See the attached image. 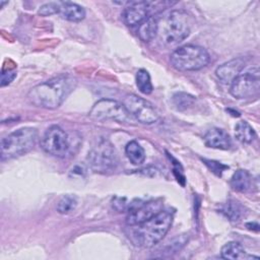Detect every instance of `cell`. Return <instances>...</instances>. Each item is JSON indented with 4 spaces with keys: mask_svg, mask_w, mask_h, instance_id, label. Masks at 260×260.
<instances>
[{
    "mask_svg": "<svg viewBox=\"0 0 260 260\" xmlns=\"http://www.w3.org/2000/svg\"><path fill=\"white\" fill-rule=\"evenodd\" d=\"M123 106L130 117H133L141 124L149 125L158 120V114L154 107L148 101L136 94L126 95L123 101Z\"/></svg>",
    "mask_w": 260,
    "mask_h": 260,
    "instance_id": "9c48e42d",
    "label": "cell"
},
{
    "mask_svg": "<svg viewBox=\"0 0 260 260\" xmlns=\"http://www.w3.org/2000/svg\"><path fill=\"white\" fill-rule=\"evenodd\" d=\"M77 205V198L74 195H64L57 204V211L62 214H66L74 210Z\"/></svg>",
    "mask_w": 260,
    "mask_h": 260,
    "instance_id": "cb8c5ba5",
    "label": "cell"
},
{
    "mask_svg": "<svg viewBox=\"0 0 260 260\" xmlns=\"http://www.w3.org/2000/svg\"><path fill=\"white\" fill-rule=\"evenodd\" d=\"M260 90L259 69L253 68L243 74H239L230 86V93L236 99H247L257 95Z\"/></svg>",
    "mask_w": 260,
    "mask_h": 260,
    "instance_id": "30bf717a",
    "label": "cell"
},
{
    "mask_svg": "<svg viewBox=\"0 0 260 260\" xmlns=\"http://www.w3.org/2000/svg\"><path fill=\"white\" fill-rule=\"evenodd\" d=\"M252 179L248 171L238 170L231 178V187L237 192H246L250 189Z\"/></svg>",
    "mask_w": 260,
    "mask_h": 260,
    "instance_id": "ac0fdd59",
    "label": "cell"
},
{
    "mask_svg": "<svg viewBox=\"0 0 260 260\" xmlns=\"http://www.w3.org/2000/svg\"><path fill=\"white\" fill-rule=\"evenodd\" d=\"M76 83L71 75H59L34 86L27 93V100L37 107L56 109L74 90Z\"/></svg>",
    "mask_w": 260,
    "mask_h": 260,
    "instance_id": "6da1fadb",
    "label": "cell"
},
{
    "mask_svg": "<svg viewBox=\"0 0 260 260\" xmlns=\"http://www.w3.org/2000/svg\"><path fill=\"white\" fill-rule=\"evenodd\" d=\"M235 136L243 143H251L256 138V132L246 121H240L235 126Z\"/></svg>",
    "mask_w": 260,
    "mask_h": 260,
    "instance_id": "ffe728a7",
    "label": "cell"
},
{
    "mask_svg": "<svg viewBox=\"0 0 260 260\" xmlns=\"http://www.w3.org/2000/svg\"><path fill=\"white\" fill-rule=\"evenodd\" d=\"M16 77V71L14 70H6V71H2L1 73V86H5L8 85L11 81H13V79Z\"/></svg>",
    "mask_w": 260,
    "mask_h": 260,
    "instance_id": "484cf974",
    "label": "cell"
},
{
    "mask_svg": "<svg viewBox=\"0 0 260 260\" xmlns=\"http://www.w3.org/2000/svg\"><path fill=\"white\" fill-rule=\"evenodd\" d=\"M86 160L88 167L93 172L99 174H109L117 168L119 156L112 142L102 137L91 146Z\"/></svg>",
    "mask_w": 260,
    "mask_h": 260,
    "instance_id": "5b68a950",
    "label": "cell"
},
{
    "mask_svg": "<svg viewBox=\"0 0 260 260\" xmlns=\"http://www.w3.org/2000/svg\"><path fill=\"white\" fill-rule=\"evenodd\" d=\"M204 143L206 146L216 149H229L232 146V139L228 132L219 128L209 129L204 137Z\"/></svg>",
    "mask_w": 260,
    "mask_h": 260,
    "instance_id": "5bb4252c",
    "label": "cell"
},
{
    "mask_svg": "<svg viewBox=\"0 0 260 260\" xmlns=\"http://www.w3.org/2000/svg\"><path fill=\"white\" fill-rule=\"evenodd\" d=\"M173 223V214L161 210L151 218L136 225H128L127 233L131 242L138 247L150 248L157 244L169 232Z\"/></svg>",
    "mask_w": 260,
    "mask_h": 260,
    "instance_id": "7a4b0ae2",
    "label": "cell"
},
{
    "mask_svg": "<svg viewBox=\"0 0 260 260\" xmlns=\"http://www.w3.org/2000/svg\"><path fill=\"white\" fill-rule=\"evenodd\" d=\"M191 26V16L186 11L173 10L162 20V24L158 21L156 37L164 46L172 47L178 45L190 35Z\"/></svg>",
    "mask_w": 260,
    "mask_h": 260,
    "instance_id": "3957f363",
    "label": "cell"
},
{
    "mask_svg": "<svg viewBox=\"0 0 260 260\" xmlns=\"http://www.w3.org/2000/svg\"><path fill=\"white\" fill-rule=\"evenodd\" d=\"M220 255L223 259H231V260L251 259V258L258 259V257L248 255L244 247L238 242H229L225 245H223L220 250Z\"/></svg>",
    "mask_w": 260,
    "mask_h": 260,
    "instance_id": "e0dca14e",
    "label": "cell"
},
{
    "mask_svg": "<svg viewBox=\"0 0 260 260\" xmlns=\"http://www.w3.org/2000/svg\"><path fill=\"white\" fill-rule=\"evenodd\" d=\"M221 212L230 219V220H238L243 214V208L241 204L235 200H230L225 204H223L221 208Z\"/></svg>",
    "mask_w": 260,
    "mask_h": 260,
    "instance_id": "7402d4cb",
    "label": "cell"
},
{
    "mask_svg": "<svg viewBox=\"0 0 260 260\" xmlns=\"http://www.w3.org/2000/svg\"><path fill=\"white\" fill-rule=\"evenodd\" d=\"M170 61L179 71H195L205 67L210 61V56L203 47L184 45L172 53Z\"/></svg>",
    "mask_w": 260,
    "mask_h": 260,
    "instance_id": "8992f818",
    "label": "cell"
},
{
    "mask_svg": "<svg viewBox=\"0 0 260 260\" xmlns=\"http://www.w3.org/2000/svg\"><path fill=\"white\" fill-rule=\"evenodd\" d=\"M203 161L211 169L212 172L216 173L217 175H220L221 172H222L224 169H226V166H223V165H221V164L218 162V161L208 160V159H203Z\"/></svg>",
    "mask_w": 260,
    "mask_h": 260,
    "instance_id": "4316f807",
    "label": "cell"
},
{
    "mask_svg": "<svg viewBox=\"0 0 260 260\" xmlns=\"http://www.w3.org/2000/svg\"><path fill=\"white\" fill-rule=\"evenodd\" d=\"M89 117L98 121L112 120L122 123L127 122L130 115L123 104L111 99H102L92 106L89 112Z\"/></svg>",
    "mask_w": 260,
    "mask_h": 260,
    "instance_id": "52a82bcc",
    "label": "cell"
},
{
    "mask_svg": "<svg viewBox=\"0 0 260 260\" xmlns=\"http://www.w3.org/2000/svg\"><path fill=\"white\" fill-rule=\"evenodd\" d=\"M59 2H49V3H45L43 4L38 13L42 16H50L53 14H59Z\"/></svg>",
    "mask_w": 260,
    "mask_h": 260,
    "instance_id": "d4e9b609",
    "label": "cell"
},
{
    "mask_svg": "<svg viewBox=\"0 0 260 260\" xmlns=\"http://www.w3.org/2000/svg\"><path fill=\"white\" fill-rule=\"evenodd\" d=\"M150 2L138 1L129 3L123 10L122 17L128 26H135L142 23L149 14Z\"/></svg>",
    "mask_w": 260,
    "mask_h": 260,
    "instance_id": "7c38bea8",
    "label": "cell"
},
{
    "mask_svg": "<svg viewBox=\"0 0 260 260\" xmlns=\"http://www.w3.org/2000/svg\"><path fill=\"white\" fill-rule=\"evenodd\" d=\"M158 17L155 15L148 16L138 26V37L143 42H150L157 36L158 30Z\"/></svg>",
    "mask_w": 260,
    "mask_h": 260,
    "instance_id": "2e32d148",
    "label": "cell"
},
{
    "mask_svg": "<svg viewBox=\"0 0 260 260\" xmlns=\"http://www.w3.org/2000/svg\"><path fill=\"white\" fill-rule=\"evenodd\" d=\"M59 14L66 20L78 22L85 17V10L82 6L69 2V1H59Z\"/></svg>",
    "mask_w": 260,
    "mask_h": 260,
    "instance_id": "9a60e30c",
    "label": "cell"
},
{
    "mask_svg": "<svg viewBox=\"0 0 260 260\" xmlns=\"http://www.w3.org/2000/svg\"><path fill=\"white\" fill-rule=\"evenodd\" d=\"M161 210H162L161 199H155V200L148 201L146 203H142L129 211L126 218V223L127 225L139 224L151 218Z\"/></svg>",
    "mask_w": 260,
    "mask_h": 260,
    "instance_id": "8fae6325",
    "label": "cell"
},
{
    "mask_svg": "<svg viewBox=\"0 0 260 260\" xmlns=\"http://www.w3.org/2000/svg\"><path fill=\"white\" fill-rule=\"evenodd\" d=\"M38 139V130L32 127H22L1 139V160L18 157L30 151Z\"/></svg>",
    "mask_w": 260,
    "mask_h": 260,
    "instance_id": "277c9868",
    "label": "cell"
},
{
    "mask_svg": "<svg viewBox=\"0 0 260 260\" xmlns=\"http://www.w3.org/2000/svg\"><path fill=\"white\" fill-rule=\"evenodd\" d=\"M136 86L138 87L139 91H141L144 94H149L152 92L153 86L151 83L150 75L147 70L145 69H139L135 76Z\"/></svg>",
    "mask_w": 260,
    "mask_h": 260,
    "instance_id": "44dd1931",
    "label": "cell"
},
{
    "mask_svg": "<svg viewBox=\"0 0 260 260\" xmlns=\"http://www.w3.org/2000/svg\"><path fill=\"white\" fill-rule=\"evenodd\" d=\"M86 174V168L84 165H76L70 171V176L83 178Z\"/></svg>",
    "mask_w": 260,
    "mask_h": 260,
    "instance_id": "83f0119b",
    "label": "cell"
},
{
    "mask_svg": "<svg viewBox=\"0 0 260 260\" xmlns=\"http://www.w3.org/2000/svg\"><path fill=\"white\" fill-rule=\"evenodd\" d=\"M172 102L177 110L183 111L195 103V98L185 92H177L173 95Z\"/></svg>",
    "mask_w": 260,
    "mask_h": 260,
    "instance_id": "603a6c76",
    "label": "cell"
},
{
    "mask_svg": "<svg viewBox=\"0 0 260 260\" xmlns=\"http://www.w3.org/2000/svg\"><path fill=\"white\" fill-rule=\"evenodd\" d=\"M125 153L130 162L135 166H139L145 160V151L143 147L135 140L127 143L125 147Z\"/></svg>",
    "mask_w": 260,
    "mask_h": 260,
    "instance_id": "d6986e66",
    "label": "cell"
},
{
    "mask_svg": "<svg viewBox=\"0 0 260 260\" xmlns=\"http://www.w3.org/2000/svg\"><path fill=\"white\" fill-rule=\"evenodd\" d=\"M42 148L49 154L65 157L70 150V141L67 133L57 125L48 128L41 140Z\"/></svg>",
    "mask_w": 260,
    "mask_h": 260,
    "instance_id": "ba28073f",
    "label": "cell"
},
{
    "mask_svg": "<svg viewBox=\"0 0 260 260\" xmlns=\"http://www.w3.org/2000/svg\"><path fill=\"white\" fill-rule=\"evenodd\" d=\"M244 67L245 60L243 58H236L219 65L215 70V74L223 83H231L239 74H241Z\"/></svg>",
    "mask_w": 260,
    "mask_h": 260,
    "instance_id": "4fadbf2b",
    "label": "cell"
}]
</instances>
